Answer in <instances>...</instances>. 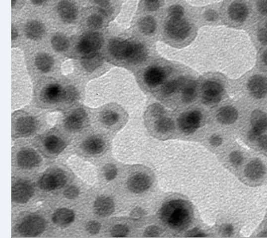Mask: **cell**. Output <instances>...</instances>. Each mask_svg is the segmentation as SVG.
<instances>
[{"label":"cell","mask_w":267,"mask_h":238,"mask_svg":"<svg viewBox=\"0 0 267 238\" xmlns=\"http://www.w3.org/2000/svg\"><path fill=\"white\" fill-rule=\"evenodd\" d=\"M159 215L163 223L178 231L189 226L192 219V210L190 204L184 200H171L162 205Z\"/></svg>","instance_id":"obj_1"},{"label":"cell","mask_w":267,"mask_h":238,"mask_svg":"<svg viewBox=\"0 0 267 238\" xmlns=\"http://www.w3.org/2000/svg\"><path fill=\"white\" fill-rule=\"evenodd\" d=\"M225 19L229 24L244 27L251 23L253 7L247 0H227L224 8Z\"/></svg>","instance_id":"obj_2"},{"label":"cell","mask_w":267,"mask_h":238,"mask_svg":"<svg viewBox=\"0 0 267 238\" xmlns=\"http://www.w3.org/2000/svg\"><path fill=\"white\" fill-rule=\"evenodd\" d=\"M165 31L170 39L177 42H183L191 37L193 32V25L184 18H170L165 25Z\"/></svg>","instance_id":"obj_3"},{"label":"cell","mask_w":267,"mask_h":238,"mask_svg":"<svg viewBox=\"0 0 267 238\" xmlns=\"http://www.w3.org/2000/svg\"><path fill=\"white\" fill-rule=\"evenodd\" d=\"M224 93V86L220 81L208 79L204 82L201 89V101L205 105L218 104Z\"/></svg>","instance_id":"obj_4"},{"label":"cell","mask_w":267,"mask_h":238,"mask_svg":"<svg viewBox=\"0 0 267 238\" xmlns=\"http://www.w3.org/2000/svg\"><path fill=\"white\" fill-rule=\"evenodd\" d=\"M103 44V38L98 32H90L81 37L77 46V50L83 56L97 53Z\"/></svg>","instance_id":"obj_5"},{"label":"cell","mask_w":267,"mask_h":238,"mask_svg":"<svg viewBox=\"0 0 267 238\" xmlns=\"http://www.w3.org/2000/svg\"><path fill=\"white\" fill-rule=\"evenodd\" d=\"M45 229L44 220L37 215H29L20 222L18 231L23 236L35 237L43 232Z\"/></svg>","instance_id":"obj_6"},{"label":"cell","mask_w":267,"mask_h":238,"mask_svg":"<svg viewBox=\"0 0 267 238\" xmlns=\"http://www.w3.org/2000/svg\"><path fill=\"white\" fill-rule=\"evenodd\" d=\"M67 176L61 170H55L43 175L39 179V185L43 190L61 189L67 182Z\"/></svg>","instance_id":"obj_7"},{"label":"cell","mask_w":267,"mask_h":238,"mask_svg":"<svg viewBox=\"0 0 267 238\" xmlns=\"http://www.w3.org/2000/svg\"><path fill=\"white\" fill-rule=\"evenodd\" d=\"M202 114L198 110L183 114L179 119V126L182 132L187 134L195 133L201 126Z\"/></svg>","instance_id":"obj_8"},{"label":"cell","mask_w":267,"mask_h":238,"mask_svg":"<svg viewBox=\"0 0 267 238\" xmlns=\"http://www.w3.org/2000/svg\"><path fill=\"white\" fill-rule=\"evenodd\" d=\"M136 42L115 39L109 44V52L115 59L128 61L132 56Z\"/></svg>","instance_id":"obj_9"},{"label":"cell","mask_w":267,"mask_h":238,"mask_svg":"<svg viewBox=\"0 0 267 238\" xmlns=\"http://www.w3.org/2000/svg\"><path fill=\"white\" fill-rule=\"evenodd\" d=\"M13 129L20 137L31 135L36 129V121L30 115H19L13 121Z\"/></svg>","instance_id":"obj_10"},{"label":"cell","mask_w":267,"mask_h":238,"mask_svg":"<svg viewBox=\"0 0 267 238\" xmlns=\"http://www.w3.org/2000/svg\"><path fill=\"white\" fill-rule=\"evenodd\" d=\"M247 88L251 96L262 99L267 95V78L263 74H256L249 78Z\"/></svg>","instance_id":"obj_11"},{"label":"cell","mask_w":267,"mask_h":238,"mask_svg":"<svg viewBox=\"0 0 267 238\" xmlns=\"http://www.w3.org/2000/svg\"><path fill=\"white\" fill-rule=\"evenodd\" d=\"M33 187L27 181H18L14 183L11 189V197L16 203H27L33 195Z\"/></svg>","instance_id":"obj_12"},{"label":"cell","mask_w":267,"mask_h":238,"mask_svg":"<svg viewBox=\"0 0 267 238\" xmlns=\"http://www.w3.org/2000/svg\"><path fill=\"white\" fill-rule=\"evenodd\" d=\"M41 159L35 150L29 148L21 150L17 154V163L20 168L31 170L39 166Z\"/></svg>","instance_id":"obj_13"},{"label":"cell","mask_w":267,"mask_h":238,"mask_svg":"<svg viewBox=\"0 0 267 238\" xmlns=\"http://www.w3.org/2000/svg\"><path fill=\"white\" fill-rule=\"evenodd\" d=\"M128 186L133 193H143L151 186V179L146 174L137 173L130 177Z\"/></svg>","instance_id":"obj_14"},{"label":"cell","mask_w":267,"mask_h":238,"mask_svg":"<svg viewBox=\"0 0 267 238\" xmlns=\"http://www.w3.org/2000/svg\"><path fill=\"white\" fill-rule=\"evenodd\" d=\"M166 70L161 66H150L144 72V82L150 88H154L163 82L166 78Z\"/></svg>","instance_id":"obj_15"},{"label":"cell","mask_w":267,"mask_h":238,"mask_svg":"<svg viewBox=\"0 0 267 238\" xmlns=\"http://www.w3.org/2000/svg\"><path fill=\"white\" fill-rule=\"evenodd\" d=\"M86 119V111L82 108H78L67 118L65 126L70 131H78L83 127Z\"/></svg>","instance_id":"obj_16"},{"label":"cell","mask_w":267,"mask_h":238,"mask_svg":"<svg viewBox=\"0 0 267 238\" xmlns=\"http://www.w3.org/2000/svg\"><path fill=\"white\" fill-rule=\"evenodd\" d=\"M57 9L60 18L65 23H72L76 19L78 10L73 2L68 0H63L58 4Z\"/></svg>","instance_id":"obj_17"},{"label":"cell","mask_w":267,"mask_h":238,"mask_svg":"<svg viewBox=\"0 0 267 238\" xmlns=\"http://www.w3.org/2000/svg\"><path fill=\"white\" fill-rule=\"evenodd\" d=\"M266 169L261 161L259 159L251 161L245 168V175L251 180L263 178L265 175Z\"/></svg>","instance_id":"obj_18"},{"label":"cell","mask_w":267,"mask_h":238,"mask_svg":"<svg viewBox=\"0 0 267 238\" xmlns=\"http://www.w3.org/2000/svg\"><path fill=\"white\" fill-rule=\"evenodd\" d=\"M95 214L101 217H107L111 215L115 210V204L110 197H99L95 201L94 205Z\"/></svg>","instance_id":"obj_19"},{"label":"cell","mask_w":267,"mask_h":238,"mask_svg":"<svg viewBox=\"0 0 267 238\" xmlns=\"http://www.w3.org/2000/svg\"><path fill=\"white\" fill-rule=\"evenodd\" d=\"M82 146H83V150L87 154H91V155H97V154H101L104 151L106 143L99 137L93 136L91 138H87Z\"/></svg>","instance_id":"obj_20"},{"label":"cell","mask_w":267,"mask_h":238,"mask_svg":"<svg viewBox=\"0 0 267 238\" xmlns=\"http://www.w3.org/2000/svg\"><path fill=\"white\" fill-rule=\"evenodd\" d=\"M43 145L48 153L52 154H60L66 147V143L62 138L56 135H49L44 139Z\"/></svg>","instance_id":"obj_21"},{"label":"cell","mask_w":267,"mask_h":238,"mask_svg":"<svg viewBox=\"0 0 267 238\" xmlns=\"http://www.w3.org/2000/svg\"><path fill=\"white\" fill-rule=\"evenodd\" d=\"M239 118V112L234 107L227 106L222 107L217 114V119L220 123L230 125L237 121Z\"/></svg>","instance_id":"obj_22"},{"label":"cell","mask_w":267,"mask_h":238,"mask_svg":"<svg viewBox=\"0 0 267 238\" xmlns=\"http://www.w3.org/2000/svg\"><path fill=\"white\" fill-rule=\"evenodd\" d=\"M63 90L57 83L48 85L42 91L41 98L47 103H56L62 98Z\"/></svg>","instance_id":"obj_23"},{"label":"cell","mask_w":267,"mask_h":238,"mask_svg":"<svg viewBox=\"0 0 267 238\" xmlns=\"http://www.w3.org/2000/svg\"><path fill=\"white\" fill-rule=\"evenodd\" d=\"M74 214L73 211L66 208L59 209L54 213L52 221L55 224L60 226H67L74 222Z\"/></svg>","instance_id":"obj_24"},{"label":"cell","mask_w":267,"mask_h":238,"mask_svg":"<svg viewBox=\"0 0 267 238\" xmlns=\"http://www.w3.org/2000/svg\"><path fill=\"white\" fill-rule=\"evenodd\" d=\"M251 124H252V129L258 133H264L267 129V115L263 111H254L251 115Z\"/></svg>","instance_id":"obj_25"},{"label":"cell","mask_w":267,"mask_h":238,"mask_svg":"<svg viewBox=\"0 0 267 238\" xmlns=\"http://www.w3.org/2000/svg\"><path fill=\"white\" fill-rule=\"evenodd\" d=\"M182 97L184 103H192L197 95V84L195 80L186 79L184 84L182 86Z\"/></svg>","instance_id":"obj_26"},{"label":"cell","mask_w":267,"mask_h":238,"mask_svg":"<svg viewBox=\"0 0 267 238\" xmlns=\"http://www.w3.org/2000/svg\"><path fill=\"white\" fill-rule=\"evenodd\" d=\"M25 32L29 39L36 40L43 37L45 32V29L44 26L38 21H31L26 25Z\"/></svg>","instance_id":"obj_27"},{"label":"cell","mask_w":267,"mask_h":238,"mask_svg":"<svg viewBox=\"0 0 267 238\" xmlns=\"http://www.w3.org/2000/svg\"><path fill=\"white\" fill-rule=\"evenodd\" d=\"M146 57H147V50L145 48V46L142 43L136 42L133 52L128 62L132 64L141 63L146 60Z\"/></svg>","instance_id":"obj_28"},{"label":"cell","mask_w":267,"mask_h":238,"mask_svg":"<svg viewBox=\"0 0 267 238\" xmlns=\"http://www.w3.org/2000/svg\"><path fill=\"white\" fill-rule=\"evenodd\" d=\"M102 62H103V58L98 53L83 56L82 60V66L88 71L95 70L98 66H100Z\"/></svg>","instance_id":"obj_29"},{"label":"cell","mask_w":267,"mask_h":238,"mask_svg":"<svg viewBox=\"0 0 267 238\" xmlns=\"http://www.w3.org/2000/svg\"><path fill=\"white\" fill-rule=\"evenodd\" d=\"M138 27H139L141 32L143 33L144 35H153L156 31V21L152 16L147 15V16L143 17V18L140 19Z\"/></svg>","instance_id":"obj_30"},{"label":"cell","mask_w":267,"mask_h":238,"mask_svg":"<svg viewBox=\"0 0 267 238\" xmlns=\"http://www.w3.org/2000/svg\"><path fill=\"white\" fill-rule=\"evenodd\" d=\"M35 63L39 70L48 72L53 66L54 61L53 59L48 54L40 53L35 58Z\"/></svg>","instance_id":"obj_31"},{"label":"cell","mask_w":267,"mask_h":238,"mask_svg":"<svg viewBox=\"0 0 267 238\" xmlns=\"http://www.w3.org/2000/svg\"><path fill=\"white\" fill-rule=\"evenodd\" d=\"M186 78H183V77H179V78H175L173 80L169 81L162 86V95L169 96V95H173L177 90H179V89L181 90L182 86L184 84Z\"/></svg>","instance_id":"obj_32"},{"label":"cell","mask_w":267,"mask_h":238,"mask_svg":"<svg viewBox=\"0 0 267 238\" xmlns=\"http://www.w3.org/2000/svg\"><path fill=\"white\" fill-rule=\"evenodd\" d=\"M253 38L255 43L262 48L267 47V29L259 23L253 29Z\"/></svg>","instance_id":"obj_33"},{"label":"cell","mask_w":267,"mask_h":238,"mask_svg":"<svg viewBox=\"0 0 267 238\" xmlns=\"http://www.w3.org/2000/svg\"><path fill=\"white\" fill-rule=\"evenodd\" d=\"M154 128L158 133L161 134H167L172 131L175 128V125H174L172 119L170 118H160L154 124Z\"/></svg>","instance_id":"obj_34"},{"label":"cell","mask_w":267,"mask_h":238,"mask_svg":"<svg viewBox=\"0 0 267 238\" xmlns=\"http://www.w3.org/2000/svg\"><path fill=\"white\" fill-rule=\"evenodd\" d=\"M52 45L56 52H63L69 47V41L64 35H54L52 39Z\"/></svg>","instance_id":"obj_35"},{"label":"cell","mask_w":267,"mask_h":238,"mask_svg":"<svg viewBox=\"0 0 267 238\" xmlns=\"http://www.w3.org/2000/svg\"><path fill=\"white\" fill-rule=\"evenodd\" d=\"M120 119V115L114 111H106L102 114V117H101V120L103 121V123L105 124L106 125H113L114 124L116 123Z\"/></svg>","instance_id":"obj_36"},{"label":"cell","mask_w":267,"mask_h":238,"mask_svg":"<svg viewBox=\"0 0 267 238\" xmlns=\"http://www.w3.org/2000/svg\"><path fill=\"white\" fill-rule=\"evenodd\" d=\"M253 6V11L258 16H267V0H255Z\"/></svg>","instance_id":"obj_37"},{"label":"cell","mask_w":267,"mask_h":238,"mask_svg":"<svg viewBox=\"0 0 267 238\" xmlns=\"http://www.w3.org/2000/svg\"><path fill=\"white\" fill-rule=\"evenodd\" d=\"M62 98L67 103H73L78 99V91L73 86H68L63 91Z\"/></svg>","instance_id":"obj_38"},{"label":"cell","mask_w":267,"mask_h":238,"mask_svg":"<svg viewBox=\"0 0 267 238\" xmlns=\"http://www.w3.org/2000/svg\"><path fill=\"white\" fill-rule=\"evenodd\" d=\"M185 10L181 5L174 4L168 9V14L170 18L173 19H181L184 17Z\"/></svg>","instance_id":"obj_39"},{"label":"cell","mask_w":267,"mask_h":238,"mask_svg":"<svg viewBox=\"0 0 267 238\" xmlns=\"http://www.w3.org/2000/svg\"><path fill=\"white\" fill-rule=\"evenodd\" d=\"M129 233V229L124 225H116L111 229V236L114 238H124Z\"/></svg>","instance_id":"obj_40"},{"label":"cell","mask_w":267,"mask_h":238,"mask_svg":"<svg viewBox=\"0 0 267 238\" xmlns=\"http://www.w3.org/2000/svg\"><path fill=\"white\" fill-rule=\"evenodd\" d=\"M103 23V19L99 14H92L87 19V25L90 28L93 29V30L100 28Z\"/></svg>","instance_id":"obj_41"},{"label":"cell","mask_w":267,"mask_h":238,"mask_svg":"<svg viewBox=\"0 0 267 238\" xmlns=\"http://www.w3.org/2000/svg\"><path fill=\"white\" fill-rule=\"evenodd\" d=\"M103 173L107 181H111L117 176V168L113 164L106 165Z\"/></svg>","instance_id":"obj_42"},{"label":"cell","mask_w":267,"mask_h":238,"mask_svg":"<svg viewBox=\"0 0 267 238\" xmlns=\"http://www.w3.org/2000/svg\"><path fill=\"white\" fill-rule=\"evenodd\" d=\"M218 18H219V15H218V11L214 9H207L203 13V19L208 23H214L218 21Z\"/></svg>","instance_id":"obj_43"},{"label":"cell","mask_w":267,"mask_h":238,"mask_svg":"<svg viewBox=\"0 0 267 238\" xmlns=\"http://www.w3.org/2000/svg\"><path fill=\"white\" fill-rule=\"evenodd\" d=\"M229 160H230V163L235 166V167L239 166L243 162V154H242V153L239 152V151H234V152L230 154Z\"/></svg>","instance_id":"obj_44"},{"label":"cell","mask_w":267,"mask_h":238,"mask_svg":"<svg viewBox=\"0 0 267 238\" xmlns=\"http://www.w3.org/2000/svg\"><path fill=\"white\" fill-rule=\"evenodd\" d=\"M162 4V0H144V5L146 10L154 11L159 9Z\"/></svg>","instance_id":"obj_45"},{"label":"cell","mask_w":267,"mask_h":238,"mask_svg":"<svg viewBox=\"0 0 267 238\" xmlns=\"http://www.w3.org/2000/svg\"><path fill=\"white\" fill-rule=\"evenodd\" d=\"M161 234L160 229L155 226H149L145 230L144 236L146 238H156L159 236Z\"/></svg>","instance_id":"obj_46"},{"label":"cell","mask_w":267,"mask_h":238,"mask_svg":"<svg viewBox=\"0 0 267 238\" xmlns=\"http://www.w3.org/2000/svg\"><path fill=\"white\" fill-rule=\"evenodd\" d=\"M79 194V190L76 186H70L64 191V195L69 199H74Z\"/></svg>","instance_id":"obj_47"},{"label":"cell","mask_w":267,"mask_h":238,"mask_svg":"<svg viewBox=\"0 0 267 238\" xmlns=\"http://www.w3.org/2000/svg\"><path fill=\"white\" fill-rule=\"evenodd\" d=\"M101 229V224L99 222H95V221H92V222H90L87 223L86 225V230L88 231L90 234H96L99 232V230Z\"/></svg>","instance_id":"obj_48"},{"label":"cell","mask_w":267,"mask_h":238,"mask_svg":"<svg viewBox=\"0 0 267 238\" xmlns=\"http://www.w3.org/2000/svg\"><path fill=\"white\" fill-rule=\"evenodd\" d=\"M259 59L262 66L267 70V47L261 50V52L259 53Z\"/></svg>","instance_id":"obj_49"},{"label":"cell","mask_w":267,"mask_h":238,"mask_svg":"<svg viewBox=\"0 0 267 238\" xmlns=\"http://www.w3.org/2000/svg\"><path fill=\"white\" fill-rule=\"evenodd\" d=\"M186 237L187 238H205L206 235L203 232H201V230L199 229H194L191 230L190 232L187 233Z\"/></svg>","instance_id":"obj_50"},{"label":"cell","mask_w":267,"mask_h":238,"mask_svg":"<svg viewBox=\"0 0 267 238\" xmlns=\"http://www.w3.org/2000/svg\"><path fill=\"white\" fill-rule=\"evenodd\" d=\"M221 233L225 236H230L234 233V227L232 225L225 224L221 227Z\"/></svg>","instance_id":"obj_51"},{"label":"cell","mask_w":267,"mask_h":238,"mask_svg":"<svg viewBox=\"0 0 267 238\" xmlns=\"http://www.w3.org/2000/svg\"><path fill=\"white\" fill-rule=\"evenodd\" d=\"M210 145L213 146H221L222 144V136L217 135V134H214V135H212L209 140Z\"/></svg>","instance_id":"obj_52"},{"label":"cell","mask_w":267,"mask_h":238,"mask_svg":"<svg viewBox=\"0 0 267 238\" xmlns=\"http://www.w3.org/2000/svg\"><path fill=\"white\" fill-rule=\"evenodd\" d=\"M144 214H145V212L143 210H142L141 208H136L132 212L131 217H132V219L138 220L142 218Z\"/></svg>","instance_id":"obj_53"},{"label":"cell","mask_w":267,"mask_h":238,"mask_svg":"<svg viewBox=\"0 0 267 238\" xmlns=\"http://www.w3.org/2000/svg\"><path fill=\"white\" fill-rule=\"evenodd\" d=\"M99 12L103 14V15H104V16H109L110 14H111V13H112V8H111L110 3L100 6V7H99Z\"/></svg>","instance_id":"obj_54"},{"label":"cell","mask_w":267,"mask_h":238,"mask_svg":"<svg viewBox=\"0 0 267 238\" xmlns=\"http://www.w3.org/2000/svg\"><path fill=\"white\" fill-rule=\"evenodd\" d=\"M260 137H261V134L258 133V132L255 131L254 129H251L248 133V138L249 140H251V141H256V140H259Z\"/></svg>","instance_id":"obj_55"},{"label":"cell","mask_w":267,"mask_h":238,"mask_svg":"<svg viewBox=\"0 0 267 238\" xmlns=\"http://www.w3.org/2000/svg\"><path fill=\"white\" fill-rule=\"evenodd\" d=\"M259 145L263 150H267V135L261 136L259 138Z\"/></svg>","instance_id":"obj_56"},{"label":"cell","mask_w":267,"mask_h":238,"mask_svg":"<svg viewBox=\"0 0 267 238\" xmlns=\"http://www.w3.org/2000/svg\"><path fill=\"white\" fill-rule=\"evenodd\" d=\"M18 35H19L18 31L14 27H12V28H11V39H12V40H15L18 38Z\"/></svg>","instance_id":"obj_57"},{"label":"cell","mask_w":267,"mask_h":238,"mask_svg":"<svg viewBox=\"0 0 267 238\" xmlns=\"http://www.w3.org/2000/svg\"><path fill=\"white\" fill-rule=\"evenodd\" d=\"M93 1L100 5V6L109 3V0H93Z\"/></svg>","instance_id":"obj_58"},{"label":"cell","mask_w":267,"mask_h":238,"mask_svg":"<svg viewBox=\"0 0 267 238\" xmlns=\"http://www.w3.org/2000/svg\"><path fill=\"white\" fill-rule=\"evenodd\" d=\"M31 1L35 5H41L45 2V0H31Z\"/></svg>","instance_id":"obj_59"},{"label":"cell","mask_w":267,"mask_h":238,"mask_svg":"<svg viewBox=\"0 0 267 238\" xmlns=\"http://www.w3.org/2000/svg\"><path fill=\"white\" fill-rule=\"evenodd\" d=\"M260 23L263 25V27L267 29V16L264 17V19L260 22Z\"/></svg>","instance_id":"obj_60"},{"label":"cell","mask_w":267,"mask_h":238,"mask_svg":"<svg viewBox=\"0 0 267 238\" xmlns=\"http://www.w3.org/2000/svg\"><path fill=\"white\" fill-rule=\"evenodd\" d=\"M15 2H16V0H11V6H12V7H14Z\"/></svg>","instance_id":"obj_61"},{"label":"cell","mask_w":267,"mask_h":238,"mask_svg":"<svg viewBox=\"0 0 267 238\" xmlns=\"http://www.w3.org/2000/svg\"><path fill=\"white\" fill-rule=\"evenodd\" d=\"M262 237H267V232L264 233V234H261Z\"/></svg>","instance_id":"obj_62"}]
</instances>
